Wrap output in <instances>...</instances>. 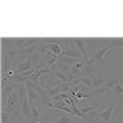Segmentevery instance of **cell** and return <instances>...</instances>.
<instances>
[{
    "label": "cell",
    "instance_id": "obj_1",
    "mask_svg": "<svg viewBox=\"0 0 123 123\" xmlns=\"http://www.w3.org/2000/svg\"><path fill=\"white\" fill-rule=\"evenodd\" d=\"M20 107H21V97H20V91L16 87L14 90V92L11 94V96L9 97L7 100V104H6V108L4 111H7L9 113H12V115H17L20 111Z\"/></svg>",
    "mask_w": 123,
    "mask_h": 123
},
{
    "label": "cell",
    "instance_id": "obj_2",
    "mask_svg": "<svg viewBox=\"0 0 123 123\" xmlns=\"http://www.w3.org/2000/svg\"><path fill=\"white\" fill-rule=\"evenodd\" d=\"M116 107H117V101H113L107 108H105L104 111L100 112L98 118L102 121V123H110L111 122L112 117H113V112H115Z\"/></svg>",
    "mask_w": 123,
    "mask_h": 123
},
{
    "label": "cell",
    "instance_id": "obj_3",
    "mask_svg": "<svg viewBox=\"0 0 123 123\" xmlns=\"http://www.w3.org/2000/svg\"><path fill=\"white\" fill-rule=\"evenodd\" d=\"M74 43H75L76 49L79 50L81 54H83L84 60H85V62L89 60L91 57L89 55V52H87V48H86V42H85V39H83V38H75V39H74Z\"/></svg>",
    "mask_w": 123,
    "mask_h": 123
},
{
    "label": "cell",
    "instance_id": "obj_4",
    "mask_svg": "<svg viewBox=\"0 0 123 123\" xmlns=\"http://www.w3.org/2000/svg\"><path fill=\"white\" fill-rule=\"evenodd\" d=\"M110 89L106 86H101V87H96V89H92L89 92H85L84 94V98H92V97H100L102 95H105L106 92Z\"/></svg>",
    "mask_w": 123,
    "mask_h": 123
},
{
    "label": "cell",
    "instance_id": "obj_5",
    "mask_svg": "<svg viewBox=\"0 0 123 123\" xmlns=\"http://www.w3.org/2000/svg\"><path fill=\"white\" fill-rule=\"evenodd\" d=\"M32 69H33V65H32V63H31V60L27 58V59L20 62V63L17 64L16 73L22 74V73H26V71H30V70H32Z\"/></svg>",
    "mask_w": 123,
    "mask_h": 123
},
{
    "label": "cell",
    "instance_id": "obj_6",
    "mask_svg": "<svg viewBox=\"0 0 123 123\" xmlns=\"http://www.w3.org/2000/svg\"><path fill=\"white\" fill-rule=\"evenodd\" d=\"M27 97L31 102V105H35V104H42V100H41L39 94L33 90V89H27Z\"/></svg>",
    "mask_w": 123,
    "mask_h": 123
},
{
    "label": "cell",
    "instance_id": "obj_7",
    "mask_svg": "<svg viewBox=\"0 0 123 123\" xmlns=\"http://www.w3.org/2000/svg\"><path fill=\"white\" fill-rule=\"evenodd\" d=\"M47 50L52 52L53 54H57L58 57H60L62 54H63V48H62L59 42H50V43H48Z\"/></svg>",
    "mask_w": 123,
    "mask_h": 123
},
{
    "label": "cell",
    "instance_id": "obj_8",
    "mask_svg": "<svg viewBox=\"0 0 123 123\" xmlns=\"http://www.w3.org/2000/svg\"><path fill=\"white\" fill-rule=\"evenodd\" d=\"M78 62H80V59L73 58V57H67V55H60L58 59V63H63V64H68L70 67H74Z\"/></svg>",
    "mask_w": 123,
    "mask_h": 123
},
{
    "label": "cell",
    "instance_id": "obj_9",
    "mask_svg": "<svg viewBox=\"0 0 123 123\" xmlns=\"http://www.w3.org/2000/svg\"><path fill=\"white\" fill-rule=\"evenodd\" d=\"M49 119L52 121L53 123H69V122H70V116H69L68 113H63V115H60V116L57 117V118L49 117Z\"/></svg>",
    "mask_w": 123,
    "mask_h": 123
},
{
    "label": "cell",
    "instance_id": "obj_10",
    "mask_svg": "<svg viewBox=\"0 0 123 123\" xmlns=\"http://www.w3.org/2000/svg\"><path fill=\"white\" fill-rule=\"evenodd\" d=\"M30 60H31V63H32V65H33V68L39 63V62L41 60H42L43 59V55L42 54H41L39 52H36V53H33V54H31V55H28L27 57Z\"/></svg>",
    "mask_w": 123,
    "mask_h": 123
},
{
    "label": "cell",
    "instance_id": "obj_11",
    "mask_svg": "<svg viewBox=\"0 0 123 123\" xmlns=\"http://www.w3.org/2000/svg\"><path fill=\"white\" fill-rule=\"evenodd\" d=\"M54 76H55L57 80L60 81V83H69V76H68V74L63 73V71L55 70V71H54Z\"/></svg>",
    "mask_w": 123,
    "mask_h": 123
},
{
    "label": "cell",
    "instance_id": "obj_12",
    "mask_svg": "<svg viewBox=\"0 0 123 123\" xmlns=\"http://www.w3.org/2000/svg\"><path fill=\"white\" fill-rule=\"evenodd\" d=\"M1 47H3V50H9L14 48V39L11 38H1Z\"/></svg>",
    "mask_w": 123,
    "mask_h": 123
},
{
    "label": "cell",
    "instance_id": "obj_13",
    "mask_svg": "<svg viewBox=\"0 0 123 123\" xmlns=\"http://www.w3.org/2000/svg\"><path fill=\"white\" fill-rule=\"evenodd\" d=\"M118 84H119V80L118 79H106L104 86H106L108 89H115Z\"/></svg>",
    "mask_w": 123,
    "mask_h": 123
},
{
    "label": "cell",
    "instance_id": "obj_14",
    "mask_svg": "<svg viewBox=\"0 0 123 123\" xmlns=\"http://www.w3.org/2000/svg\"><path fill=\"white\" fill-rule=\"evenodd\" d=\"M71 110H73V112H74V116H76V117H79V118H83V119H86V115H85L79 107H76L75 105L71 107Z\"/></svg>",
    "mask_w": 123,
    "mask_h": 123
},
{
    "label": "cell",
    "instance_id": "obj_15",
    "mask_svg": "<svg viewBox=\"0 0 123 123\" xmlns=\"http://www.w3.org/2000/svg\"><path fill=\"white\" fill-rule=\"evenodd\" d=\"M25 41H26V38H17V39H14V48L21 50L22 47H24V44H25Z\"/></svg>",
    "mask_w": 123,
    "mask_h": 123
},
{
    "label": "cell",
    "instance_id": "obj_16",
    "mask_svg": "<svg viewBox=\"0 0 123 123\" xmlns=\"http://www.w3.org/2000/svg\"><path fill=\"white\" fill-rule=\"evenodd\" d=\"M47 67H48V65H47V62H46L44 59H42V60H41V62H39V63H38L33 69H35V71H39V70L47 69Z\"/></svg>",
    "mask_w": 123,
    "mask_h": 123
},
{
    "label": "cell",
    "instance_id": "obj_17",
    "mask_svg": "<svg viewBox=\"0 0 123 123\" xmlns=\"http://www.w3.org/2000/svg\"><path fill=\"white\" fill-rule=\"evenodd\" d=\"M10 115L7 111H1V123H9L10 121Z\"/></svg>",
    "mask_w": 123,
    "mask_h": 123
},
{
    "label": "cell",
    "instance_id": "obj_18",
    "mask_svg": "<svg viewBox=\"0 0 123 123\" xmlns=\"http://www.w3.org/2000/svg\"><path fill=\"white\" fill-rule=\"evenodd\" d=\"M112 90H113V92H115V94L116 95H118V96H122L123 97V85L119 83L115 89H112Z\"/></svg>",
    "mask_w": 123,
    "mask_h": 123
},
{
    "label": "cell",
    "instance_id": "obj_19",
    "mask_svg": "<svg viewBox=\"0 0 123 123\" xmlns=\"http://www.w3.org/2000/svg\"><path fill=\"white\" fill-rule=\"evenodd\" d=\"M98 116H100V112H98L97 108L94 110V111H90L89 113H86V118H98Z\"/></svg>",
    "mask_w": 123,
    "mask_h": 123
},
{
    "label": "cell",
    "instance_id": "obj_20",
    "mask_svg": "<svg viewBox=\"0 0 123 123\" xmlns=\"http://www.w3.org/2000/svg\"><path fill=\"white\" fill-rule=\"evenodd\" d=\"M112 47H123V38H118V39H115L113 42L111 43Z\"/></svg>",
    "mask_w": 123,
    "mask_h": 123
},
{
    "label": "cell",
    "instance_id": "obj_21",
    "mask_svg": "<svg viewBox=\"0 0 123 123\" xmlns=\"http://www.w3.org/2000/svg\"><path fill=\"white\" fill-rule=\"evenodd\" d=\"M46 123H53V122H52V121H50V119H49V118H48V119H47V121H46Z\"/></svg>",
    "mask_w": 123,
    "mask_h": 123
}]
</instances>
